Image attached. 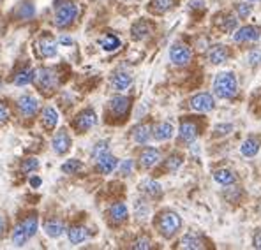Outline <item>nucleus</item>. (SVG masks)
Wrapping results in <instances>:
<instances>
[{
  "label": "nucleus",
  "instance_id": "obj_1",
  "mask_svg": "<svg viewBox=\"0 0 261 250\" xmlns=\"http://www.w3.org/2000/svg\"><path fill=\"white\" fill-rule=\"evenodd\" d=\"M39 229V219L35 215L25 217L23 220L16 224L15 231L11 234V241L15 247H23L27 241H30L35 236Z\"/></svg>",
  "mask_w": 261,
  "mask_h": 250
},
{
  "label": "nucleus",
  "instance_id": "obj_2",
  "mask_svg": "<svg viewBox=\"0 0 261 250\" xmlns=\"http://www.w3.org/2000/svg\"><path fill=\"white\" fill-rule=\"evenodd\" d=\"M238 83L233 72H219L213 79V92L221 99H229L237 94Z\"/></svg>",
  "mask_w": 261,
  "mask_h": 250
},
{
  "label": "nucleus",
  "instance_id": "obj_3",
  "mask_svg": "<svg viewBox=\"0 0 261 250\" xmlns=\"http://www.w3.org/2000/svg\"><path fill=\"white\" fill-rule=\"evenodd\" d=\"M180 227H182V219L179 217V213L164 212L161 213L159 219H157V229H159L161 236H164L168 240L177 234Z\"/></svg>",
  "mask_w": 261,
  "mask_h": 250
},
{
  "label": "nucleus",
  "instance_id": "obj_4",
  "mask_svg": "<svg viewBox=\"0 0 261 250\" xmlns=\"http://www.w3.org/2000/svg\"><path fill=\"white\" fill-rule=\"evenodd\" d=\"M34 83L37 85L39 90L49 94V92H53L58 85L57 72H55L53 69H49V67L37 69V71H35V76H34Z\"/></svg>",
  "mask_w": 261,
  "mask_h": 250
},
{
  "label": "nucleus",
  "instance_id": "obj_5",
  "mask_svg": "<svg viewBox=\"0 0 261 250\" xmlns=\"http://www.w3.org/2000/svg\"><path fill=\"white\" fill-rule=\"evenodd\" d=\"M78 13H80V9H78V5L74 2H65V4L58 5L57 11H55V25L60 27V29L69 27L76 19Z\"/></svg>",
  "mask_w": 261,
  "mask_h": 250
},
{
  "label": "nucleus",
  "instance_id": "obj_6",
  "mask_svg": "<svg viewBox=\"0 0 261 250\" xmlns=\"http://www.w3.org/2000/svg\"><path fill=\"white\" fill-rule=\"evenodd\" d=\"M191 58H193V53H191V49L185 46V44H173L171 48H169V60L175 63V65H179V67H184L191 62Z\"/></svg>",
  "mask_w": 261,
  "mask_h": 250
},
{
  "label": "nucleus",
  "instance_id": "obj_7",
  "mask_svg": "<svg viewBox=\"0 0 261 250\" xmlns=\"http://www.w3.org/2000/svg\"><path fill=\"white\" fill-rule=\"evenodd\" d=\"M18 109L19 113L25 116V118H29V116H34L35 113L39 111V101L35 99L34 95H29V94H25L18 99Z\"/></svg>",
  "mask_w": 261,
  "mask_h": 250
},
{
  "label": "nucleus",
  "instance_id": "obj_8",
  "mask_svg": "<svg viewBox=\"0 0 261 250\" xmlns=\"http://www.w3.org/2000/svg\"><path fill=\"white\" fill-rule=\"evenodd\" d=\"M51 146H53V152L57 155H64L71 148V136L65 129H60L57 134L53 136L51 140Z\"/></svg>",
  "mask_w": 261,
  "mask_h": 250
},
{
  "label": "nucleus",
  "instance_id": "obj_9",
  "mask_svg": "<svg viewBox=\"0 0 261 250\" xmlns=\"http://www.w3.org/2000/svg\"><path fill=\"white\" fill-rule=\"evenodd\" d=\"M191 108L199 113H208V111H212L215 108V101H213V97L210 94H198V95H194L191 99Z\"/></svg>",
  "mask_w": 261,
  "mask_h": 250
},
{
  "label": "nucleus",
  "instance_id": "obj_10",
  "mask_svg": "<svg viewBox=\"0 0 261 250\" xmlns=\"http://www.w3.org/2000/svg\"><path fill=\"white\" fill-rule=\"evenodd\" d=\"M37 51L43 58H51L57 55L58 51V41H55L53 37H41L37 43Z\"/></svg>",
  "mask_w": 261,
  "mask_h": 250
},
{
  "label": "nucleus",
  "instance_id": "obj_11",
  "mask_svg": "<svg viewBox=\"0 0 261 250\" xmlns=\"http://www.w3.org/2000/svg\"><path fill=\"white\" fill-rule=\"evenodd\" d=\"M96 124H97V116L96 113H94V109L82 111V113L76 116V120H74V127H76L78 130H82V132L92 129Z\"/></svg>",
  "mask_w": 261,
  "mask_h": 250
},
{
  "label": "nucleus",
  "instance_id": "obj_12",
  "mask_svg": "<svg viewBox=\"0 0 261 250\" xmlns=\"http://www.w3.org/2000/svg\"><path fill=\"white\" fill-rule=\"evenodd\" d=\"M97 171L102 174H110L113 173L116 168H118V159L116 157H113L110 152H106V154H102L101 157H97Z\"/></svg>",
  "mask_w": 261,
  "mask_h": 250
},
{
  "label": "nucleus",
  "instance_id": "obj_13",
  "mask_svg": "<svg viewBox=\"0 0 261 250\" xmlns=\"http://www.w3.org/2000/svg\"><path fill=\"white\" fill-rule=\"evenodd\" d=\"M261 35L260 29L258 27H242L238 29L233 35V41L235 43H251V41H258Z\"/></svg>",
  "mask_w": 261,
  "mask_h": 250
},
{
  "label": "nucleus",
  "instance_id": "obj_14",
  "mask_svg": "<svg viewBox=\"0 0 261 250\" xmlns=\"http://www.w3.org/2000/svg\"><path fill=\"white\" fill-rule=\"evenodd\" d=\"M129 108H130V99H127V97L124 95H115L112 101H110V109H112V113L116 116L127 115Z\"/></svg>",
  "mask_w": 261,
  "mask_h": 250
},
{
  "label": "nucleus",
  "instance_id": "obj_15",
  "mask_svg": "<svg viewBox=\"0 0 261 250\" xmlns=\"http://www.w3.org/2000/svg\"><path fill=\"white\" fill-rule=\"evenodd\" d=\"M159 160H161V154L157 148H145L140 155V166L145 169L154 168Z\"/></svg>",
  "mask_w": 261,
  "mask_h": 250
},
{
  "label": "nucleus",
  "instance_id": "obj_16",
  "mask_svg": "<svg viewBox=\"0 0 261 250\" xmlns=\"http://www.w3.org/2000/svg\"><path fill=\"white\" fill-rule=\"evenodd\" d=\"M173 125L168 124V122H163V124H157L152 130V136H154L157 141H168L173 138Z\"/></svg>",
  "mask_w": 261,
  "mask_h": 250
},
{
  "label": "nucleus",
  "instance_id": "obj_17",
  "mask_svg": "<svg viewBox=\"0 0 261 250\" xmlns=\"http://www.w3.org/2000/svg\"><path fill=\"white\" fill-rule=\"evenodd\" d=\"M198 138V125L194 122H182L180 125V140L185 143H193Z\"/></svg>",
  "mask_w": 261,
  "mask_h": 250
},
{
  "label": "nucleus",
  "instance_id": "obj_18",
  "mask_svg": "<svg viewBox=\"0 0 261 250\" xmlns=\"http://www.w3.org/2000/svg\"><path fill=\"white\" fill-rule=\"evenodd\" d=\"M41 122H43L44 129L48 130H53L58 124V111L55 108L48 106L43 109V115H41Z\"/></svg>",
  "mask_w": 261,
  "mask_h": 250
},
{
  "label": "nucleus",
  "instance_id": "obj_19",
  "mask_svg": "<svg viewBox=\"0 0 261 250\" xmlns=\"http://www.w3.org/2000/svg\"><path fill=\"white\" fill-rule=\"evenodd\" d=\"M150 138H152V129H150V125L141 124V125H136L134 129H132V140H134L138 144H147Z\"/></svg>",
  "mask_w": 261,
  "mask_h": 250
},
{
  "label": "nucleus",
  "instance_id": "obj_20",
  "mask_svg": "<svg viewBox=\"0 0 261 250\" xmlns=\"http://www.w3.org/2000/svg\"><path fill=\"white\" fill-rule=\"evenodd\" d=\"M150 34H152V27H150L147 21H136V23L132 25V29H130V35H132V39H136V41H143V39H147Z\"/></svg>",
  "mask_w": 261,
  "mask_h": 250
},
{
  "label": "nucleus",
  "instance_id": "obj_21",
  "mask_svg": "<svg viewBox=\"0 0 261 250\" xmlns=\"http://www.w3.org/2000/svg\"><path fill=\"white\" fill-rule=\"evenodd\" d=\"M67 238L73 245H80L88 238V229L83 226H74L67 231Z\"/></svg>",
  "mask_w": 261,
  "mask_h": 250
},
{
  "label": "nucleus",
  "instance_id": "obj_22",
  "mask_svg": "<svg viewBox=\"0 0 261 250\" xmlns=\"http://www.w3.org/2000/svg\"><path fill=\"white\" fill-rule=\"evenodd\" d=\"M129 212H127V206L124 203H115L112 208H110V219H112L115 224H120V222L127 220Z\"/></svg>",
  "mask_w": 261,
  "mask_h": 250
},
{
  "label": "nucleus",
  "instance_id": "obj_23",
  "mask_svg": "<svg viewBox=\"0 0 261 250\" xmlns=\"http://www.w3.org/2000/svg\"><path fill=\"white\" fill-rule=\"evenodd\" d=\"M44 233L49 236V238H60V236L65 233V226L62 222L53 219V220H48L44 224Z\"/></svg>",
  "mask_w": 261,
  "mask_h": 250
},
{
  "label": "nucleus",
  "instance_id": "obj_24",
  "mask_svg": "<svg viewBox=\"0 0 261 250\" xmlns=\"http://www.w3.org/2000/svg\"><path fill=\"white\" fill-rule=\"evenodd\" d=\"M112 85L115 90H126L132 85V76L127 72H116L112 78Z\"/></svg>",
  "mask_w": 261,
  "mask_h": 250
},
{
  "label": "nucleus",
  "instance_id": "obj_25",
  "mask_svg": "<svg viewBox=\"0 0 261 250\" xmlns=\"http://www.w3.org/2000/svg\"><path fill=\"white\" fill-rule=\"evenodd\" d=\"M180 247H182V249L198 250V249H203L205 243H203V240H201L198 234H194V233H189V234H185L184 238L180 240Z\"/></svg>",
  "mask_w": 261,
  "mask_h": 250
},
{
  "label": "nucleus",
  "instance_id": "obj_26",
  "mask_svg": "<svg viewBox=\"0 0 261 250\" xmlns=\"http://www.w3.org/2000/svg\"><path fill=\"white\" fill-rule=\"evenodd\" d=\"M141 192L147 194L148 197H159L163 194V187H161L159 182H155V180H145V182L140 185Z\"/></svg>",
  "mask_w": 261,
  "mask_h": 250
},
{
  "label": "nucleus",
  "instance_id": "obj_27",
  "mask_svg": "<svg viewBox=\"0 0 261 250\" xmlns=\"http://www.w3.org/2000/svg\"><path fill=\"white\" fill-rule=\"evenodd\" d=\"M175 4H177V0H152L148 7L155 15H163V13H168L169 9H173Z\"/></svg>",
  "mask_w": 261,
  "mask_h": 250
},
{
  "label": "nucleus",
  "instance_id": "obj_28",
  "mask_svg": "<svg viewBox=\"0 0 261 250\" xmlns=\"http://www.w3.org/2000/svg\"><path fill=\"white\" fill-rule=\"evenodd\" d=\"M34 76H35V71L34 69H21L15 76V85L16 87H27L29 83H34Z\"/></svg>",
  "mask_w": 261,
  "mask_h": 250
},
{
  "label": "nucleus",
  "instance_id": "obj_29",
  "mask_svg": "<svg viewBox=\"0 0 261 250\" xmlns=\"http://www.w3.org/2000/svg\"><path fill=\"white\" fill-rule=\"evenodd\" d=\"M213 180L217 183H221V185H231V183H235L237 176L229 169H219V171L213 173Z\"/></svg>",
  "mask_w": 261,
  "mask_h": 250
},
{
  "label": "nucleus",
  "instance_id": "obj_30",
  "mask_svg": "<svg viewBox=\"0 0 261 250\" xmlns=\"http://www.w3.org/2000/svg\"><path fill=\"white\" fill-rule=\"evenodd\" d=\"M240 152H242V155H245V157H254V155L260 152V141L254 140V138H249V140H245L242 143Z\"/></svg>",
  "mask_w": 261,
  "mask_h": 250
},
{
  "label": "nucleus",
  "instance_id": "obj_31",
  "mask_svg": "<svg viewBox=\"0 0 261 250\" xmlns=\"http://www.w3.org/2000/svg\"><path fill=\"white\" fill-rule=\"evenodd\" d=\"M228 60V49L224 48V46H215V48H212V51H210V62L215 63V65H219V63H223Z\"/></svg>",
  "mask_w": 261,
  "mask_h": 250
},
{
  "label": "nucleus",
  "instance_id": "obj_32",
  "mask_svg": "<svg viewBox=\"0 0 261 250\" xmlns=\"http://www.w3.org/2000/svg\"><path fill=\"white\" fill-rule=\"evenodd\" d=\"M99 44H101V48L104 51H115V49L120 48V39L116 35H106V37H102L99 41Z\"/></svg>",
  "mask_w": 261,
  "mask_h": 250
},
{
  "label": "nucleus",
  "instance_id": "obj_33",
  "mask_svg": "<svg viewBox=\"0 0 261 250\" xmlns=\"http://www.w3.org/2000/svg\"><path fill=\"white\" fill-rule=\"evenodd\" d=\"M82 168H83V164L78 159H69L62 164V168L60 169H62V173H65V174H74V173H78Z\"/></svg>",
  "mask_w": 261,
  "mask_h": 250
},
{
  "label": "nucleus",
  "instance_id": "obj_34",
  "mask_svg": "<svg viewBox=\"0 0 261 250\" xmlns=\"http://www.w3.org/2000/svg\"><path fill=\"white\" fill-rule=\"evenodd\" d=\"M19 9H21V11H18L19 19H29V18H32V16L35 15L34 4H30V2H25V4H21V7H19Z\"/></svg>",
  "mask_w": 261,
  "mask_h": 250
},
{
  "label": "nucleus",
  "instance_id": "obj_35",
  "mask_svg": "<svg viewBox=\"0 0 261 250\" xmlns=\"http://www.w3.org/2000/svg\"><path fill=\"white\" fill-rule=\"evenodd\" d=\"M182 155H171V157H169L168 160H166V169H168V171H171V173H173V171H177V169L180 168V166H182Z\"/></svg>",
  "mask_w": 261,
  "mask_h": 250
},
{
  "label": "nucleus",
  "instance_id": "obj_36",
  "mask_svg": "<svg viewBox=\"0 0 261 250\" xmlns=\"http://www.w3.org/2000/svg\"><path fill=\"white\" fill-rule=\"evenodd\" d=\"M37 168H39V160L35 157H29V159H25L23 164H21V171L23 173H32Z\"/></svg>",
  "mask_w": 261,
  "mask_h": 250
},
{
  "label": "nucleus",
  "instance_id": "obj_37",
  "mask_svg": "<svg viewBox=\"0 0 261 250\" xmlns=\"http://www.w3.org/2000/svg\"><path fill=\"white\" fill-rule=\"evenodd\" d=\"M150 213V206L145 201H136V217L138 219H145Z\"/></svg>",
  "mask_w": 261,
  "mask_h": 250
},
{
  "label": "nucleus",
  "instance_id": "obj_38",
  "mask_svg": "<svg viewBox=\"0 0 261 250\" xmlns=\"http://www.w3.org/2000/svg\"><path fill=\"white\" fill-rule=\"evenodd\" d=\"M132 168H134V162L130 159L122 160L120 166H118V173H120L122 176H129V174L132 173Z\"/></svg>",
  "mask_w": 261,
  "mask_h": 250
},
{
  "label": "nucleus",
  "instance_id": "obj_39",
  "mask_svg": "<svg viewBox=\"0 0 261 250\" xmlns=\"http://www.w3.org/2000/svg\"><path fill=\"white\" fill-rule=\"evenodd\" d=\"M108 144H110L108 141H99V143L94 146V148H92V157H94V159L101 157L102 154H106V152H108Z\"/></svg>",
  "mask_w": 261,
  "mask_h": 250
},
{
  "label": "nucleus",
  "instance_id": "obj_40",
  "mask_svg": "<svg viewBox=\"0 0 261 250\" xmlns=\"http://www.w3.org/2000/svg\"><path fill=\"white\" fill-rule=\"evenodd\" d=\"M223 29L226 30L228 34H233V32L238 29V19H235L233 16H228L226 21H224V25H223Z\"/></svg>",
  "mask_w": 261,
  "mask_h": 250
},
{
  "label": "nucleus",
  "instance_id": "obj_41",
  "mask_svg": "<svg viewBox=\"0 0 261 250\" xmlns=\"http://www.w3.org/2000/svg\"><path fill=\"white\" fill-rule=\"evenodd\" d=\"M150 247H152V243H150L148 238H138V240L132 243V249L136 250H147L150 249Z\"/></svg>",
  "mask_w": 261,
  "mask_h": 250
},
{
  "label": "nucleus",
  "instance_id": "obj_42",
  "mask_svg": "<svg viewBox=\"0 0 261 250\" xmlns=\"http://www.w3.org/2000/svg\"><path fill=\"white\" fill-rule=\"evenodd\" d=\"M237 11H238V16L240 18H249L252 13V5L249 4H238L237 5Z\"/></svg>",
  "mask_w": 261,
  "mask_h": 250
},
{
  "label": "nucleus",
  "instance_id": "obj_43",
  "mask_svg": "<svg viewBox=\"0 0 261 250\" xmlns=\"http://www.w3.org/2000/svg\"><path fill=\"white\" fill-rule=\"evenodd\" d=\"M247 60H249L251 65H258L261 62V49H252L251 53H249V57H247Z\"/></svg>",
  "mask_w": 261,
  "mask_h": 250
},
{
  "label": "nucleus",
  "instance_id": "obj_44",
  "mask_svg": "<svg viewBox=\"0 0 261 250\" xmlns=\"http://www.w3.org/2000/svg\"><path fill=\"white\" fill-rule=\"evenodd\" d=\"M7 118H9V108L4 102H0V124H5Z\"/></svg>",
  "mask_w": 261,
  "mask_h": 250
},
{
  "label": "nucleus",
  "instance_id": "obj_45",
  "mask_svg": "<svg viewBox=\"0 0 261 250\" xmlns=\"http://www.w3.org/2000/svg\"><path fill=\"white\" fill-rule=\"evenodd\" d=\"M233 130V127L229 124L228 125H217V127H215V132H217V134H228V132H231Z\"/></svg>",
  "mask_w": 261,
  "mask_h": 250
},
{
  "label": "nucleus",
  "instance_id": "obj_46",
  "mask_svg": "<svg viewBox=\"0 0 261 250\" xmlns=\"http://www.w3.org/2000/svg\"><path fill=\"white\" fill-rule=\"evenodd\" d=\"M5 229H7V222H5V217L0 213V238L5 234Z\"/></svg>",
  "mask_w": 261,
  "mask_h": 250
},
{
  "label": "nucleus",
  "instance_id": "obj_47",
  "mask_svg": "<svg viewBox=\"0 0 261 250\" xmlns=\"http://www.w3.org/2000/svg\"><path fill=\"white\" fill-rule=\"evenodd\" d=\"M189 5H191V9H203L205 2L203 0H193V2H189Z\"/></svg>",
  "mask_w": 261,
  "mask_h": 250
},
{
  "label": "nucleus",
  "instance_id": "obj_48",
  "mask_svg": "<svg viewBox=\"0 0 261 250\" xmlns=\"http://www.w3.org/2000/svg\"><path fill=\"white\" fill-rule=\"evenodd\" d=\"M252 245H254V249H261V231H258L256 234H254V238H252Z\"/></svg>",
  "mask_w": 261,
  "mask_h": 250
},
{
  "label": "nucleus",
  "instance_id": "obj_49",
  "mask_svg": "<svg viewBox=\"0 0 261 250\" xmlns=\"http://www.w3.org/2000/svg\"><path fill=\"white\" fill-rule=\"evenodd\" d=\"M58 43L65 44V46H71V44H73V39L67 37V35H60V37H58Z\"/></svg>",
  "mask_w": 261,
  "mask_h": 250
},
{
  "label": "nucleus",
  "instance_id": "obj_50",
  "mask_svg": "<svg viewBox=\"0 0 261 250\" xmlns=\"http://www.w3.org/2000/svg\"><path fill=\"white\" fill-rule=\"evenodd\" d=\"M30 185H32V187H39V185H41V178H32L30 180Z\"/></svg>",
  "mask_w": 261,
  "mask_h": 250
},
{
  "label": "nucleus",
  "instance_id": "obj_51",
  "mask_svg": "<svg viewBox=\"0 0 261 250\" xmlns=\"http://www.w3.org/2000/svg\"><path fill=\"white\" fill-rule=\"evenodd\" d=\"M251 2H258V0H251Z\"/></svg>",
  "mask_w": 261,
  "mask_h": 250
}]
</instances>
